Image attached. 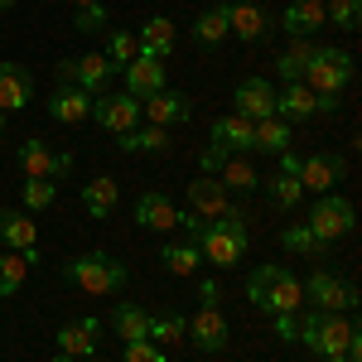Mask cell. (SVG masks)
Masks as SVG:
<instances>
[{
	"label": "cell",
	"instance_id": "cell-1",
	"mask_svg": "<svg viewBox=\"0 0 362 362\" xmlns=\"http://www.w3.org/2000/svg\"><path fill=\"white\" fill-rule=\"evenodd\" d=\"M247 300L261 314H295L300 300H305V285L290 276L280 261H266V266H256L247 276Z\"/></svg>",
	"mask_w": 362,
	"mask_h": 362
},
{
	"label": "cell",
	"instance_id": "cell-2",
	"mask_svg": "<svg viewBox=\"0 0 362 362\" xmlns=\"http://www.w3.org/2000/svg\"><path fill=\"white\" fill-rule=\"evenodd\" d=\"M353 338H358V324H353L348 314L309 309L305 319H295V343H305L309 353H319V358H338V353H348Z\"/></svg>",
	"mask_w": 362,
	"mask_h": 362
},
{
	"label": "cell",
	"instance_id": "cell-3",
	"mask_svg": "<svg viewBox=\"0 0 362 362\" xmlns=\"http://www.w3.org/2000/svg\"><path fill=\"white\" fill-rule=\"evenodd\" d=\"M126 276L131 271L116 256H107V251H87V256L63 261V280H73L87 295H116V290H126Z\"/></svg>",
	"mask_w": 362,
	"mask_h": 362
},
{
	"label": "cell",
	"instance_id": "cell-4",
	"mask_svg": "<svg viewBox=\"0 0 362 362\" xmlns=\"http://www.w3.org/2000/svg\"><path fill=\"white\" fill-rule=\"evenodd\" d=\"M353 54L348 49H334V44H319L314 49V58H309V68H305V78L300 83L309 87V92H329V97H338L343 87L353 83Z\"/></svg>",
	"mask_w": 362,
	"mask_h": 362
},
{
	"label": "cell",
	"instance_id": "cell-5",
	"mask_svg": "<svg viewBox=\"0 0 362 362\" xmlns=\"http://www.w3.org/2000/svg\"><path fill=\"white\" fill-rule=\"evenodd\" d=\"M309 232L319 237V242H329L334 247L338 237H353V227H358V213H353V203L343 194H319L309 203Z\"/></svg>",
	"mask_w": 362,
	"mask_h": 362
},
{
	"label": "cell",
	"instance_id": "cell-6",
	"mask_svg": "<svg viewBox=\"0 0 362 362\" xmlns=\"http://www.w3.org/2000/svg\"><path fill=\"white\" fill-rule=\"evenodd\" d=\"M87 121H97L102 131L121 136V131L140 126V102L131 97V92H97V97H92V116H87Z\"/></svg>",
	"mask_w": 362,
	"mask_h": 362
},
{
	"label": "cell",
	"instance_id": "cell-7",
	"mask_svg": "<svg viewBox=\"0 0 362 362\" xmlns=\"http://www.w3.org/2000/svg\"><path fill=\"white\" fill-rule=\"evenodd\" d=\"M305 300H314V309H324V314H348V309L358 305V290L348 280L329 276V271H314L305 280Z\"/></svg>",
	"mask_w": 362,
	"mask_h": 362
},
{
	"label": "cell",
	"instance_id": "cell-8",
	"mask_svg": "<svg viewBox=\"0 0 362 362\" xmlns=\"http://www.w3.org/2000/svg\"><path fill=\"white\" fill-rule=\"evenodd\" d=\"M232 107L247 121H271L276 116V87L266 83V78H242L237 92H232Z\"/></svg>",
	"mask_w": 362,
	"mask_h": 362
},
{
	"label": "cell",
	"instance_id": "cell-9",
	"mask_svg": "<svg viewBox=\"0 0 362 362\" xmlns=\"http://www.w3.org/2000/svg\"><path fill=\"white\" fill-rule=\"evenodd\" d=\"M140 116H145V121H150V126H184V121H189V116H194V102H189V92H155V97H145V102H140Z\"/></svg>",
	"mask_w": 362,
	"mask_h": 362
},
{
	"label": "cell",
	"instance_id": "cell-10",
	"mask_svg": "<svg viewBox=\"0 0 362 362\" xmlns=\"http://www.w3.org/2000/svg\"><path fill=\"white\" fill-rule=\"evenodd\" d=\"M121 78H126V92L145 102V97H155V92H165V58H150V54H136L126 68H121Z\"/></svg>",
	"mask_w": 362,
	"mask_h": 362
},
{
	"label": "cell",
	"instance_id": "cell-11",
	"mask_svg": "<svg viewBox=\"0 0 362 362\" xmlns=\"http://www.w3.org/2000/svg\"><path fill=\"white\" fill-rule=\"evenodd\" d=\"M338 179H343V160L334 150H314L300 160V189H309V194H334Z\"/></svg>",
	"mask_w": 362,
	"mask_h": 362
},
{
	"label": "cell",
	"instance_id": "cell-12",
	"mask_svg": "<svg viewBox=\"0 0 362 362\" xmlns=\"http://www.w3.org/2000/svg\"><path fill=\"white\" fill-rule=\"evenodd\" d=\"M184 338L194 343L198 353H223L227 348V319H223V309H198L194 319L184 324Z\"/></svg>",
	"mask_w": 362,
	"mask_h": 362
},
{
	"label": "cell",
	"instance_id": "cell-13",
	"mask_svg": "<svg viewBox=\"0 0 362 362\" xmlns=\"http://www.w3.org/2000/svg\"><path fill=\"white\" fill-rule=\"evenodd\" d=\"M227 208H232V198H227V189L213 174H198L194 184H189V213H194V218L208 223V218H223Z\"/></svg>",
	"mask_w": 362,
	"mask_h": 362
},
{
	"label": "cell",
	"instance_id": "cell-14",
	"mask_svg": "<svg viewBox=\"0 0 362 362\" xmlns=\"http://www.w3.org/2000/svg\"><path fill=\"white\" fill-rule=\"evenodd\" d=\"M29 97H34V78H29V68H20V63H0V116L25 112Z\"/></svg>",
	"mask_w": 362,
	"mask_h": 362
},
{
	"label": "cell",
	"instance_id": "cell-15",
	"mask_svg": "<svg viewBox=\"0 0 362 362\" xmlns=\"http://www.w3.org/2000/svg\"><path fill=\"white\" fill-rule=\"evenodd\" d=\"M136 223L145 227V232H174V227H179V208H174L160 189H150V194L136 198Z\"/></svg>",
	"mask_w": 362,
	"mask_h": 362
},
{
	"label": "cell",
	"instance_id": "cell-16",
	"mask_svg": "<svg viewBox=\"0 0 362 362\" xmlns=\"http://www.w3.org/2000/svg\"><path fill=\"white\" fill-rule=\"evenodd\" d=\"M87 116H92V92H83V87H58L49 97V121H58V126H83Z\"/></svg>",
	"mask_w": 362,
	"mask_h": 362
},
{
	"label": "cell",
	"instance_id": "cell-17",
	"mask_svg": "<svg viewBox=\"0 0 362 362\" xmlns=\"http://www.w3.org/2000/svg\"><path fill=\"white\" fill-rule=\"evenodd\" d=\"M116 203H121V184H116L112 174H97L92 184H83V213L92 223H107L116 213Z\"/></svg>",
	"mask_w": 362,
	"mask_h": 362
},
{
	"label": "cell",
	"instance_id": "cell-18",
	"mask_svg": "<svg viewBox=\"0 0 362 362\" xmlns=\"http://www.w3.org/2000/svg\"><path fill=\"white\" fill-rule=\"evenodd\" d=\"M280 25L290 39H314L319 29H324V5L319 0H290L285 10H280Z\"/></svg>",
	"mask_w": 362,
	"mask_h": 362
},
{
	"label": "cell",
	"instance_id": "cell-19",
	"mask_svg": "<svg viewBox=\"0 0 362 362\" xmlns=\"http://www.w3.org/2000/svg\"><path fill=\"white\" fill-rule=\"evenodd\" d=\"M97 334H102V319H78V324H63L58 329V353L68 358H97Z\"/></svg>",
	"mask_w": 362,
	"mask_h": 362
},
{
	"label": "cell",
	"instance_id": "cell-20",
	"mask_svg": "<svg viewBox=\"0 0 362 362\" xmlns=\"http://www.w3.org/2000/svg\"><path fill=\"white\" fill-rule=\"evenodd\" d=\"M227 29L242 39V44H261L266 34H271V15L261 10V5H227Z\"/></svg>",
	"mask_w": 362,
	"mask_h": 362
},
{
	"label": "cell",
	"instance_id": "cell-21",
	"mask_svg": "<svg viewBox=\"0 0 362 362\" xmlns=\"http://www.w3.org/2000/svg\"><path fill=\"white\" fill-rule=\"evenodd\" d=\"M136 44H140V54H150V58H169V54H174V44H179V29H174L169 15H150V20L140 25Z\"/></svg>",
	"mask_w": 362,
	"mask_h": 362
},
{
	"label": "cell",
	"instance_id": "cell-22",
	"mask_svg": "<svg viewBox=\"0 0 362 362\" xmlns=\"http://www.w3.org/2000/svg\"><path fill=\"white\" fill-rule=\"evenodd\" d=\"M116 150H121V155H165L169 131L165 126H150V121H145V126H131V131L116 136Z\"/></svg>",
	"mask_w": 362,
	"mask_h": 362
},
{
	"label": "cell",
	"instance_id": "cell-23",
	"mask_svg": "<svg viewBox=\"0 0 362 362\" xmlns=\"http://www.w3.org/2000/svg\"><path fill=\"white\" fill-rule=\"evenodd\" d=\"M251 126L256 121H247V116H237V112H227L213 121V145H223V150H232V155H251Z\"/></svg>",
	"mask_w": 362,
	"mask_h": 362
},
{
	"label": "cell",
	"instance_id": "cell-24",
	"mask_svg": "<svg viewBox=\"0 0 362 362\" xmlns=\"http://www.w3.org/2000/svg\"><path fill=\"white\" fill-rule=\"evenodd\" d=\"M290 145H295V126L280 121V116L251 126V155H280V150H290Z\"/></svg>",
	"mask_w": 362,
	"mask_h": 362
},
{
	"label": "cell",
	"instance_id": "cell-25",
	"mask_svg": "<svg viewBox=\"0 0 362 362\" xmlns=\"http://www.w3.org/2000/svg\"><path fill=\"white\" fill-rule=\"evenodd\" d=\"M116 73H121V68H116L107 54H83L78 58V73H73V87H83V92L97 97V92H107V83H112Z\"/></svg>",
	"mask_w": 362,
	"mask_h": 362
},
{
	"label": "cell",
	"instance_id": "cell-26",
	"mask_svg": "<svg viewBox=\"0 0 362 362\" xmlns=\"http://www.w3.org/2000/svg\"><path fill=\"white\" fill-rule=\"evenodd\" d=\"M276 116H280V121H290V126H300V121H309V116H319V112H314V92H309L305 83H285L276 92Z\"/></svg>",
	"mask_w": 362,
	"mask_h": 362
},
{
	"label": "cell",
	"instance_id": "cell-27",
	"mask_svg": "<svg viewBox=\"0 0 362 362\" xmlns=\"http://www.w3.org/2000/svg\"><path fill=\"white\" fill-rule=\"evenodd\" d=\"M34 261H39V247L34 251H0V300H10V295L25 285Z\"/></svg>",
	"mask_w": 362,
	"mask_h": 362
},
{
	"label": "cell",
	"instance_id": "cell-28",
	"mask_svg": "<svg viewBox=\"0 0 362 362\" xmlns=\"http://www.w3.org/2000/svg\"><path fill=\"white\" fill-rule=\"evenodd\" d=\"M227 34H232V29H227V5H213V10H203V15L194 20V29H189V39H194L198 49H218Z\"/></svg>",
	"mask_w": 362,
	"mask_h": 362
},
{
	"label": "cell",
	"instance_id": "cell-29",
	"mask_svg": "<svg viewBox=\"0 0 362 362\" xmlns=\"http://www.w3.org/2000/svg\"><path fill=\"white\" fill-rule=\"evenodd\" d=\"M218 184H223L227 194L237 189V194H251V189H261V174H256V165H251L247 155H227V165L213 174Z\"/></svg>",
	"mask_w": 362,
	"mask_h": 362
},
{
	"label": "cell",
	"instance_id": "cell-30",
	"mask_svg": "<svg viewBox=\"0 0 362 362\" xmlns=\"http://www.w3.org/2000/svg\"><path fill=\"white\" fill-rule=\"evenodd\" d=\"M15 160H20V174L25 179H49V165H54V145L39 136H29L20 150H15Z\"/></svg>",
	"mask_w": 362,
	"mask_h": 362
},
{
	"label": "cell",
	"instance_id": "cell-31",
	"mask_svg": "<svg viewBox=\"0 0 362 362\" xmlns=\"http://www.w3.org/2000/svg\"><path fill=\"white\" fill-rule=\"evenodd\" d=\"M314 39H290V49L276 58V78L280 83H300L305 78V68H309V58H314Z\"/></svg>",
	"mask_w": 362,
	"mask_h": 362
},
{
	"label": "cell",
	"instance_id": "cell-32",
	"mask_svg": "<svg viewBox=\"0 0 362 362\" xmlns=\"http://www.w3.org/2000/svg\"><path fill=\"white\" fill-rule=\"evenodd\" d=\"M0 242L10 251H34L39 247V232H34V223H29L25 213H10V208H5V213H0Z\"/></svg>",
	"mask_w": 362,
	"mask_h": 362
},
{
	"label": "cell",
	"instance_id": "cell-33",
	"mask_svg": "<svg viewBox=\"0 0 362 362\" xmlns=\"http://www.w3.org/2000/svg\"><path fill=\"white\" fill-rule=\"evenodd\" d=\"M112 329L121 343H136V338H145V329H150V314L140 305H131V300H121V305L112 309Z\"/></svg>",
	"mask_w": 362,
	"mask_h": 362
},
{
	"label": "cell",
	"instance_id": "cell-34",
	"mask_svg": "<svg viewBox=\"0 0 362 362\" xmlns=\"http://www.w3.org/2000/svg\"><path fill=\"white\" fill-rule=\"evenodd\" d=\"M160 261H165L169 276H198V266H203V251H198L194 242H169V247L160 251Z\"/></svg>",
	"mask_w": 362,
	"mask_h": 362
},
{
	"label": "cell",
	"instance_id": "cell-35",
	"mask_svg": "<svg viewBox=\"0 0 362 362\" xmlns=\"http://www.w3.org/2000/svg\"><path fill=\"white\" fill-rule=\"evenodd\" d=\"M280 247L295 251V256H314V261H319V256L329 251V242H319L305 223H295V227H285V232H280Z\"/></svg>",
	"mask_w": 362,
	"mask_h": 362
},
{
	"label": "cell",
	"instance_id": "cell-36",
	"mask_svg": "<svg viewBox=\"0 0 362 362\" xmlns=\"http://www.w3.org/2000/svg\"><path fill=\"white\" fill-rule=\"evenodd\" d=\"M261 189H266V198H271L276 208H295V203L305 198L300 179H290V174H271V179H261Z\"/></svg>",
	"mask_w": 362,
	"mask_h": 362
},
{
	"label": "cell",
	"instance_id": "cell-37",
	"mask_svg": "<svg viewBox=\"0 0 362 362\" xmlns=\"http://www.w3.org/2000/svg\"><path fill=\"white\" fill-rule=\"evenodd\" d=\"M184 324H189V319H179V314H150L145 338H150V343H160V348H174V343L184 338Z\"/></svg>",
	"mask_w": 362,
	"mask_h": 362
},
{
	"label": "cell",
	"instance_id": "cell-38",
	"mask_svg": "<svg viewBox=\"0 0 362 362\" xmlns=\"http://www.w3.org/2000/svg\"><path fill=\"white\" fill-rule=\"evenodd\" d=\"M324 25L358 29L362 25V0H324Z\"/></svg>",
	"mask_w": 362,
	"mask_h": 362
},
{
	"label": "cell",
	"instance_id": "cell-39",
	"mask_svg": "<svg viewBox=\"0 0 362 362\" xmlns=\"http://www.w3.org/2000/svg\"><path fill=\"white\" fill-rule=\"evenodd\" d=\"M107 25H112V10H107L102 0H92V5H83V10H73V29H78V34H102Z\"/></svg>",
	"mask_w": 362,
	"mask_h": 362
},
{
	"label": "cell",
	"instance_id": "cell-40",
	"mask_svg": "<svg viewBox=\"0 0 362 362\" xmlns=\"http://www.w3.org/2000/svg\"><path fill=\"white\" fill-rule=\"evenodd\" d=\"M20 189H25V213H44L58 198V184H49V179H25Z\"/></svg>",
	"mask_w": 362,
	"mask_h": 362
},
{
	"label": "cell",
	"instance_id": "cell-41",
	"mask_svg": "<svg viewBox=\"0 0 362 362\" xmlns=\"http://www.w3.org/2000/svg\"><path fill=\"white\" fill-rule=\"evenodd\" d=\"M136 54H140L136 34H131V29H112V39H107V58H112L116 68H126V63H131Z\"/></svg>",
	"mask_w": 362,
	"mask_h": 362
},
{
	"label": "cell",
	"instance_id": "cell-42",
	"mask_svg": "<svg viewBox=\"0 0 362 362\" xmlns=\"http://www.w3.org/2000/svg\"><path fill=\"white\" fill-rule=\"evenodd\" d=\"M121 362H169V353L160 343H150V338H136V343H126V358Z\"/></svg>",
	"mask_w": 362,
	"mask_h": 362
},
{
	"label": "cell",
	"instance_id": "cell-43",
	"mask_svg": "<svg viewBox=\"0 0 362 362\" xmlns=\"http://www.w3.org/2000/svg\"><path fill=\"white\" fill-rule=\"evenodd\" d=\"M227 155H232V150H223V145H208V150L198 155V174H218V169L227 165Z\"/></svg>",
	"mask_w": 362,
	"mask_h": 362
},
{
	"label": "cell",
	"instance_id": "cell-44",
	"mask_svg": "<svg viewBox=\"0 0 362 362\" xmlns=\"http://www.w3.org/2000/svg\"><path fill=\"white\" fill-rule=\"evenodd\" d=\"M73 174V155L68 150H54V165H49V184H63Z\"/></svg>",
	"mask_w": 362,
	"mask_h": 362
},
{
	"label": "cell",
	"instance_id": "cell-45",
	"mask_svg": "<svg viewBox=\"0 0 362 362\" xmlns=\"http://www.w3.org/2000/svg\"><path fill=\"white\" fill-rule=\"evenodd\" d=\"M276 160H280L276 174H290V179H300V160H305V155H295V150H280Z\"/></svg>",
	"mask_w": 362,
	"mask_h": 362
},
{
	"label": "cell",
	"instance_id": "cell-46",
	"mask_svg": "<svg viewBox=\"0 0 362 362\" xmlns=\"http://www.w3.org/2000/svg\"><path fill=\"white\" fill-rule=\"evenodd\" d=\"M198 300L208 309H218V300H223V290H218V280H198Z\"/></svg>",
	"mask_w": 362,
	"mask_h": 362
},
{
	"label": "cell",
	"instance_id": "cell-47",
	"mask_svg": "<svg viewBox=\"0 0 362 362\" xmlns=\"http://www.w3.org/2000/svg\"><path fill=\"white\" fill-rule=\"evenodd\" d=\"M271 324H276V334L285 343H295V314H271Z\"/></svg>",
	"mask_w": 362,
	"mask_h": 362
},
{
	"label": "cell",
	"instance_id": "cell-48",
	"mask_svg": "<svg viewBox=\"0 0 362 362\" xmlns=\"http://www.w3.org/2000/svg\"><path fill=\"white\" fill-rule=\"evenodd\" d=\"M58 87H73V73H78V58H58Z\"/></svg>",
	"mask_w": 362,
	"mask_h": 362
},
{
	"label": "cell",
	"instance_id": "cell-49",
	"mask_svg": "<svg viewBox=\"0 0 362 362\" xmlns=\"http://www.w3.org/2000/svg\"><path fill=\"white\" fill-rule=\"evenodd\" d=\"M54 362H78V358H68V353H54Z\"/></svg>",
	"mask_w": 362,
	"mask_h": 362
},
{
	"label": "cell",
	"instance_id": "cell-50",
	"mask_svg": "<svg viewBox=\"0 0 362 362\" xmlns=\"http://www.w3.org/2000/svg\"><path fill=\"white\" fill-rule=\"evenodd\" d=\"M324 362H353V358H348V353H338V358H324Z\"/></svg>",
	"mask_w": 362,
	"mask_h": 362
},
{
	"label": "cell",
	"instance_id": "cell-51",
	"mask_svg": "<svg viewBox=\"0 0 362 362\" xmlns=\"http://www.w3.org/2000/svg\"><path fill=\"white\" fill-rule=\"evenodd\" d=\"M10 5H15V0H0V10H10Z\"/></svg>",
	"mask_w": 362,
	"mask_h": 362
},
{
	"label": "cell",
	"instance_id": "cell-52",
	"mask_svg": "<svg viewBox=\"0 0 362 362\" xmlns=\"http://www.w3.org/2000/svg\"><path fill=\"white\" fill-rule=\"evenodd\" d=\"M73 5H78V10H83V5H92V0H73Z\"/></svg>",
	"mask_w": 362,
	"mask_h": 362
},
{
	"label": "cell",
	"instance_id": "cell-53",
	"mask_svg": "<svg viewBox=\"0 0 362 362\" xmlns=\"http://www.w3.org/2000/svg\"><path fill=\"white\" fill-rule=\"evenodd\" d=\"M223 5H247V0H223Z\"/></svg>",
	"mask_w": 362,
	"mask_h": 362
},
{
	"label": "cell",
	"instance_id": "cell-54",
	"mask_svg": "<svg viewBox=\"0 0 362 362\" xmlns=\"http://www.w3.org/2000/svg\"><path fill=\"white\" fill-rule=\"evenodd\" d=\"M83 362H107V358H83Z\"/></svg>",
	"mask_w": 362,
	"mask_h": 362
},
{
	"label": "cell",
	"instance_id": "cell-55",
	"mask_svg": "<svg viewBox=\"0 0 362 362\" xmlns=\"http://www.w3.org/2000/svg\"><path fill=\"white\" fill-rule=\"evenodd\" d=\"M0 136H5V116H0Z\"/></svg>",
	"mask_w": 362,
	"mask_h": 362
},
{
	"label": "cell",
	"instance_id": "cell-56",
	"mask_svg": "<svg viewBox=\"0 0 362 362\" xmlns=\"http://www.w3.org/2000/svg\"><path fill=\"white\" fill-rule=\"evenodd\" d=\"M319 5H324V0H319Z\"/></svg>",
	"mask_w": 362,
	"mask_h": 362
}]
</instances>
